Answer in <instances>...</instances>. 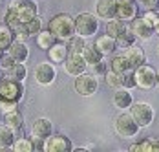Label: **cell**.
<instances>
[{
	"label": "cell",
	"instance_id": "cell-41",
	"mask_svg": "<svg viewBox=\"0 0 159 152\" xmlns=\"http://www.w3.org/2000/svg\"><path fill=\"white\" fill-rule=\"evenodd\" d=\"M154 35H157V37H159V22H157V26L154 28Z\"/></svg>",
	"mask_w": 159,
	"mask_h": 152
},
{
	"label": "cell",
	"instance_id": "cell-28",
	"mask_svg": "<svg viewBox=\"0 0 159 152\" xmlns=\"http://www.w3.org/2000/svg\"><path fill=\"white\" fill-rule=\"evenodd\" d=\"M82 57H84V61L88 62V66H92V64L99 62L101 59H104V55H102L93 44H86L84 46V50H82Z\"/></svg>",
	"mask_w": 159,
	"mask_h": 152
},
{
	"label": "cell",
	"instance_id": "cell-29",
	"mask_svg": "<svg viewBox=\"0 0 159 152\" xmlns=\"http://www.w3.org/2000/svg\"><path fill=\"white\" fill-rule=\"evenodd\" d=\"M6 77H11L15 81H22L28 77V68H26V62H15L7 72H6Z\"/></svg>",
	"mask_w": 159,
	"mask_h": 152
},
{
	"label": "cell",
	"instance_id": "cell-11",
	"mask_svg": "<svg viewBox=\"0 0 159 152\" xmlns=\"http://www.w3.org/2000/svg\"><path fill=\"white\" fill-rule=\"evenodd\" d=\"M62 68H64V72H66L68 75L77 77V75L84 74V72L88 70V62L84 61L82 53H70L68 59L62 62Z\"/></svg>",
	"mask_w": 159,
	"mask_h": 152
},
{
	"label": "cell",
	"instance_id": "cell-46",
	"mask_svg": "<svg viewBox=\"0 0 159 152\" xmlns=\"http://www.w3.org/2000/svg\"><path fill=\"white\" fill-rule=\"evenodd\" d=\"M2 53H4V51H0V55H2Z\"/></svg>",
	"mask_w": 159,
	"mask_h": 152
},
{
	"label": "cell",
	"instance_id": "cell-26",
	"mask_svg": "<svg viewBox=\"0 0 159 152\" xmlns=\"http://www.w3.org/2000/svg\"><path fill=\"white\" fill-rule=\"evenodd\" d=\"M15 40V33H13V30L7 26V24H0V51H6L9 46H11V42Z\"/></svg>",
	"mask_w": 159,
	"mask_h": 152
},
{
	"label": "cell",
	"instance_id": "cell-5",
	"mask_svg": "<svg viewBox=\"0 0 159 152\" xmlns=\"http://www.w3.org/2000/svg\"><path fill=\"white\" fill-rule=\"evenodd\" d=\"M97 31H99V17L93 13H79L75 17V33L84 37V39H90V37H95Z\"/></svg>",
	"mask_w": 159,
	"mask_h": 152
},
{
	"label": "cell",
	"instance_id": "cell-18",
	"mask_svg": "<svg viewBox=\"0 0 159 152\" xmlns=\"http://www.w3.org/2000/svg\"><path fill=\"white\" fill-rule=\"evenodd\" d=\"M6 51H7L16 62H26L30 59V48H28V44H26L24 40H13L11 46H9Z\"/></svg>",
	"mask_w": 159,
	"mask_h": 152
},
{
	"label": "cell",
	"instance_id": "cell-8",
	"mask_svg": "<svg viewBox=\"0 0 159 152\" xmlns=\"http://www.w3.org/2000/svg\"><path fill=\"white\" fill-rule=\"evenodd\" d=\"M73 88H75V92H77L79 95H82V97H92V95L99 90V77H95L92 72H90V74L84 72V74H80V75L75 77Z\"/></svg>",
	"mask_w": 159,
	"mask_h": 152
},
{
	"label": "cell",
	"instance_id": "cell-12",
	"mask_svg": "<svg viewBox=\"0 0 159 152\" xmlns=\"http://www.w3.org/2000/svg\"><path fill=\"white\" fill-rule=\"evenodd\" d=\"M128 28H130V31L135 35L137 40L146 42V40H150V39L154 37V28H150V26L144 22L143 17H135L132 22H128Z\"/></svg>",
	"mask_w": 159,
	"mask_h": 152
},
{
	"label": "cell",
	"instance_id": "cell-3",
	"mask_svg": "<svg viewBox=\"0 0 159 152\" xmlns=\"http://www.w3.org/2000/svg\"><path fill=\"white\" fill-rule=\"evenodd\" d=\"M113 130L123 139H134V137H137L141 126L135 123V119L132 117V114L128 110H121V114L113 119Z\"/></svg>",
	"mask_w": 159,
	"mask_h": 152
},
{
	"label": "cell",
	"instance_id": "cell-19",
	"mask_svg": "<svg viewBox=\"0 0 159 152\" xmlns=\"http://www.w3.org/2000/svg\"><path fill=\"white\" fill-rule=\"evenodd\" d=\"M93 46H95V48L102 53V55H104V57L111 55V53L117 50V42H115V39H113L111 35H108V33L99 35V37L95 39V42H93Z\"/></svg>",
	"mask_w": 159,
	"mask_h": 152
},
{
	"label": "cell",
	"instance_id": "cell-35",
	"mask_svg": "<svg viewBox=\"0 0 159 152\" xmlns=\"http://www.w3.org/2000/svg\"><path fill=\"white\" fill-rule=\"evenodd\" d=\"M90 70H92V74L95 77H104L106 75V72L110 70V64L104 61V59H101L99 62H95V64H92V66H88Z\"/></svg>",
	"mask_w": 159,
	"mask_h": 152
},
{
	"label": "cell",
	"instance_id": "cell-10",
	"mask_svg": "<svg viewBox=\"0 0 159 152\" xmlns=\"http://www.w3.org/2000/svg\"><path fill=\"white\" fill-rule=\"evenodd\" d=\"M73 143L64 134H51L44 139V152H71Z\"/></svg>",
	"mask_w": 159,
	"mask_h": 152
},
{
	"label": "cell",
	"instance_id": "cell-20",
	"mask_svg": "<svg viewBox=\"0 0 159 152\" xmlns=\"http://www.w3.org/2000/svg\"><path fill=\"white\" fill-rule=\"evenodd\" d=\"M123 53H125V57L130 61V64H132L134 68L139 66V64H143V62H146V53H144L143 48L137 46V44H132L130 48L123 50Z\"/></svg>",
	"mask_w": 159,
	"mask_h": 152
},
{
	"label": "cell",
	"instance_id": "cell-23",
	"mask_svg": "<svg viewBox=\"0 0 159 152\" xmlns=\"http://www.w3.org/2000/svg\"><path fill=\"white\" fill-rule=\"evenodd\" d=\"M4 125H7L13 132H16L24 125V116L18 112V108L13 110V112H7V114H4Z\"/></svg>",
	"mask_w": 159,
	"mask_h": 152
},
{
	"label": "cell",
	"instance_id": "cell-2",
	"mask_svg": "<svg viewBox=\"0 0 159 152\" xmlns=\"http://www.w3.org/2000/svg\"><path fill=\"white\" fill-rule=\"evenodd\" d=\"M48 30L57 37V40H68L75 35V17L68 13H57L48 22Z\"/></svg>",
	"mask_w": 159,
	"mask_h": 152
},
{
	"label": "cell",
	"instance_id": "cell-43",
	"mask_svg": "<svg viewBox=\"0 0 159 152\" xmlns=\"http://www.w3.org/2000/svg\"><path fill=\"white\" fill-rule=\"evenodd\" d=\"M156 86L159 88V70H157V84H156Z\"/></svg>",
	"mask_w": 159,
	"mask_h": 152
},
{
	"label": "cell",
	"instance_id": "cell-15",
	"mask_svg": "<svg viewBox=\"0 0 159 152\" xmlns=\"http://www.w3.org/2000/svg\"><path fill=\"white\" fill-rule=\"evenodd\" d=\"M53 134V123L48 117H37L31 125V137L46 139L48 136Z\"/></svg>",
	"mask_w": 159,
	"mask_h": 152
},
{
	"label": "cell",
	"instance_id": "cell-9",
	"mask_svg": "<svg viewBox=\"0 0 159 152\" xmlns=\"http://www.w3.org/2000/svg\"><path fill=\"white\" fill-rule=\"evenodd\" d=\"M33 75H35L37 84H40V86H49V84H53V83L57 81V68H55V64L51 61L39 62V64L35 66Z\"/></svg>",
	"mask_w": 159,
	"mask_h": 152
},
{
	"label": "cell",
	"instance_id": "cell-7",
	"mask_svg": "<svg viewBox=\"0 0 159 152\" xmlns=\"http://www.w3.org/2000/svg\"><path fill=\"white\" fill-rule=\"evenodd\" d=\"M128 112L132 114V117L135 119V123H137L141 128L150 126V125H152V121H154V117H156V112H154L152 105L143 103V101H137V103L134 101Z\"/></svg>",
	"mask_w": 159,
	"mask_h": 152
},
{
	"label": "cell",
	"instance_id": "cell-32",
	"mask_svg": "<svg viewBox=\"0 0 159 152\" xmlns=\"http://www.w3.org/2000/svg\"><path fill=\"white\" fill-rule=\"evenodd\" d=\"M66 44H68V51H70V53H82V50H84V46H86V39L75 33L71 39L66 40Z\"/></svg>",
	"mask_w": 159,
	"mask_h": 152
},
{
	"label": "cell",
	"instance_id": "cell-37",
	"mask_svg": "<svg viewBox=\"0 0 159 152\" xmlns=\"http://www.w3.org/2000/svg\"><path fill=\"white\" fill-rule=\"evenodd\" d=\"M144 18V22L150 26V28H156L159 22V13L157 11H144L143 15H141Z\"/></svg>",
	"mask_w": 159,
	"mask_h": 152
},
{
	"label": "cell",
	"instance_id": "cell-4",
	"mask_svg": "<svg viewBox=\"0 0 159 152\" xmlns=\"http://www.w3.org/2000/svg\"><path fill=\"white\" fill-rule=\"evenodd\" d=\"M134 79H135V86L137 88H141V90H152L157 84V72H156L154 66L143 62V64H139V66L134 68Z\"/></svg>",
	"mask_w": 159,
	"mask_h": 152
},
{
	"label": "cell",
	"instance_id": "cell-22",
	"mask_svg": "<svg viewBox=\"0 0 159 152\" xmlns=\"http://www.w3.org/2000/svg\"><path fill=\"white\" fill-rule=\"evenodd\" d=\"M108 64H110V70L117 72V74H126V72H130V70H134V66H132L130 61L125 57V53H121V55H113L111 61L108 62Z\"/></svg>",
	"mask_w": 159,
	"mask_h": 152
},
{
	"label": "cell",
	"instance_id": "cell-38",
	"mask_svg": "<svg viewBox=\"0 0 159 152\" xmlns=\"http://www.w3.org/2000/svg\"><path fill=\"white\" fill-rule=\"evenodd\" d=\"M144 11H157L159 13V0H137Z\"/></svg>",
	"mask_w": 159,
	"mask_h": 152
},
{
	"label": "cell",
	"instance_id": "cell-30",
	"mask_svg": "<svg viewBox=\"0 0 159 152\" xmlns=\"http://www.w3.org/2000/svg\"><path fill=\"white\" fill-rule=\"evenodd\" d=\"M115 42H117V50H126V48H130L132 44H135L137 39H135V35L130 31V28H126V30L115 39Z\"/></svg>",
	"mask_w": 159,
	"mask_h": 152
},
{
	"label": "cell",
	"instance_id": "cell-45",
	"mask_svg": "<svg viewBox=\"0 0 159 152\" xmlns=\"http://www.w3.org/2000/svg\"><path fill=\"white\" fill-rule=\"evenodd\" d=\"M0 79H2V72H0Z\"/></svg>",
	"mask_w": 159,
	"mask_h": 152
},
{
	"label": "cell",
	"instance_id": "cell-1",
	"mask_svg": "<svg viewBox=\"0 0 159 152\" xmlns=\"http://www.w3.org/2000/svg\"><path fill=\"white\" fill-rule=\"evenodd\" d=\"M37 15H39V7L33 0H11L4 13V24H7L15 31L20 24H26Z\"/></svg>",
	"mask_w": 159,
	"mask_h": 152
},
{
	"label": "cell",
	"instance_id": "cell-36",
	"mask_svg": "<svg viewBox=\"0 0 159 152\" xmlns=\"http://www.w3.org/2000/svg\"><path fill=\"white\" fill-rule=\"evenodd\" d=\"M15 62H16L15 59H13V57L6 51V53H2V55H0V70H2V72H7V70H9Z\"/></svg>",
	"mask_w": 159,
	"mask_h": 152
},
{
	"label": "cell",
	"instance_id": "cell-44",
	"mask_svg": "<svg viewBox=\"0 0 159 152\" xmlns=\"http://www.w3.org/2000/svg\"><path fill=\"white\" fill-rule=\"evenodd\" d=\"M157 55H159V44H157Z\"/></svg>",
	"mask_w": 159,
	"mask_h": 152
},
{
	"label": "cell",
	"instance_id": "cell-31",
	"mask_svg": "<svg viewBox=\"0 0 159 152\" xmlns=\"http://www.w3.org/2000/svg\"><path fill=\"white\" fill-rule=\"evenodd\" d=\"M11 149H13L15 152H33L35 150L31 137H15Z\"/></svg>",
	"mask_w": 159,
	"mask_h": 152
},
{
	"label": "cell",
	"instance_id": "cell-33",
	"mask_svg": "<svg viewBox=\"0 0 159 152\" xmlns=\"http://www.w3.org/2000/svg\"><path fill=\"white\" fill-rule=\"evenodd\" d=\"M22 30L28 33V37H35L39 31L42 30V18L37 15V17H33L31 20H28L26 24H22Z\"/></svg>",
	"mask_w": 159,
	"mask_h": 152
},
{
	"label": "cell",
	"instance_id": "cell-21",
	"mask_svg": "<svg viewBox=\"0 0 159 152\" xmlns=\"http://www.w3.org/2000/svg\"><path fill=\"white\" fill-rule=\"evenodd\" d=\"M132 152H159V139L157 137H146L134 145H130Z\"/></svg>",
	"mask_w": 159,
	"mask_h": 152
},
{
	"label": "cell",
	"instance_id": "cell-42",
	"mask_svg": "<svg viewBox=\"0 0 159 152\" xmlns=\"http://www.w3.org/2000/svg\"><path fill=\"white\" fill-rule=\"evenodd\" d=\"M115 4H123V2H126V0H113Z\"/></svg>",
	"mask_w": 159,
	"mask_h": 152
},
{
	"label": "cell",
	"instance_id": "cell-14",
	"mask_svg": "<svg viewBox=\"0 0 159 152\" xmlns=\"http://www.w3.org/2000/svg\"><path fill=\"white\" fill-rule=\"evenodd\" d=\"M139 13V6L135 0H126L123 4H117V11H115V17L125 20V22H132Z\"/></svg>",
	"mask_w": 159,
	"mask_h": 152
},
{
	"label": "cell",
	"instance_id": "cell-48",
	"mask_svg": "<svg viewBox=\"0 0 159 152\" xmlns=\"http://www.w3.org/2000/svg\"><path fill=\"white\" fill-rule=\"evenodd\" d=\"M0 24H2V22H0Z\"/></svg>",
	"mask_w": 159,
	"mask_h": 152
},
{
	"label": "cell",
	"instance_id": "cell-13",
	"mask_svg": "<svg viewBox=\"0 0 159 152\" xmlns=\"http://www.w3.org/2000/svg\"><path fill=\"white\" fill-rule=\"evenodd\" d=\"M46 51H48V61H51L53 64H62V62L68 59V55H70L68 44H66L64 40H55L53 46L48 48Z\"/></svg>",
	"mask_w": 159,
	"mask_h": 152
},
{
	"label": "cell",
	"instance_id": "cell-34",
	"mask_svg": "<svg viewBox=\"0 0 159 152\" xmlns=\"http://www.w3.org/2000/svg\"><path fill=\"white\" fill-rule=\"evenodd\" d=\"M123 75H125V74H117V72H113V70H108L106 75H104V81H106L108 88H111V90L123 88Z\"/></svg>",
	"mask_w": 159,
	"mask_h": 152
},
{
	"label": "cell",
	"instance_id": "cell-39",
	"mask_svg": "<svg viewBox=\"0 0 159 152\" xmlns=\"http://www.w3.org/2000/svg\"><path fill=\"white\" fill-rule=\"evenodd\" d=\"M123 88H128V90L137 88V86H135V79H134V70H130V72H126V74L123 75Z\"/></svg>",
	"mask_w": 159,
	"mask_h": 152
},
{
	"label": "cell",
	"instance_id": "cell-40",
	"mask_svg": "<svg viewBox=\"0 0 159 152\" xmlns=\"http://www.w3.org/2000/svg\"><path fill=\"white\" fill-rule=\"evenodd\" d=\"M16 108H18V103H16V101H7V99H2V101H0V112H2V114L13 112Z\"/></svg>",
	"mask_w": 159,
	"mask_h": 152
},
{
	"label": "cell",
	"instance_id": "cell-25",
	"mask_svg": "<svg viewBox=\"0 0 159 152\" xmlns=\"http://www.w3.org/2000/svg\"><path fill=\"white\" fill-rule=\"evenodd\" d=\"M35 39H37V46H39L40 50H44V51H46L48 48H51V46H53V42L57 40V37H55V35L48 30V28H46V30L42 28V30L35 35Z\"/></svg>",
	"mask_w": 159,
	"mask_h": 152
},
{
	"label": "cell",
	"instance_id": "cell-16",
	"mask_svg": "<svg viewBox=\"0 0 159 152\" xmlns=\"http://www.w3.org/2000/svg\"><path fill=\"white\" fill-rule=\"evenodd\" d=\"M111 103H113V107L119 108V110H130L132 103H134L132 90H128V88H117V90H113Z\"/></svg>",
	"mask_w": 159,
	"mask_h": 152
},
{
	"label": "cell",
	"instance_id": "cell-17",
	"mask_svg": "<svg viewBox=\"0 0 159 152\" xmlns=\"http://www.w3.org/2000/svg\"><path fill=\"white\" fill-rule=\"evenodd\" d=\"M117 11V4L113 0H97L95 2V15L101 20H110L115 17Z\"/></svg>",
	"mask_w": 159,
	"mask_h": 152
},
{
	"label": "cell",
	"instance_id": "cell-6",
	"mask_svg": "<svg viewBox=\"0 0 159 152\" xmlns=\"http://www.w3.org/2000/svg\"><path fill=\"white\" fill-rule=\"evenodd\" d=\"M24 83L22 81H15L11 77H2L0 79V97L7 99V101H16L20 103L24 97Z\"/></svg>",
	"mask_w": 159,
	"mask_h": 152
},
{
	"label": "cell",
	"instance_id": "cell-47",
	"mask_svg": "<svg viewBox=\"0 0 159 152\" xmlns=\"http://www.w3.org/2000/svg\"><path fill=\"white\" fill-rule=\"evenodd\" d=\"M0 101H2V97H0Z\"/></svg>",
	"mask_w": 159,
	"mask_h": 152
},
{
	"label": "cell",
	"instance_id": "cell-27",
	"mask_svg": "<svg viewBox=\"0 0 159 152\" xmlns=\"http://www.w3.org/2000/svg\"><path fill=\"white\" fill-rule=\"evenodd\" d=\"M13 141H15V132L7 125H0V150L11 149Z\"/></svg>",
	"mask_w": 159,
	"mask_h": 152
},
{
	"label": "cell",
	"instance_id": "cell-24",
	"mask_svg": "<svg viewBox=\"0 0 159 152\" xmlns=\"http://www.w3.org/2000/svg\"><path fill=\"white\" fill-rule=\"evenodd\" d=\"M126 28H128V22L121 20V18H117V17H113V18H110V20H106V33L111 35L113 39H117V37L126 30Z\"/></svg>",
	"mask_w": 159,
	"mask_h": 152
}]
</instances>
